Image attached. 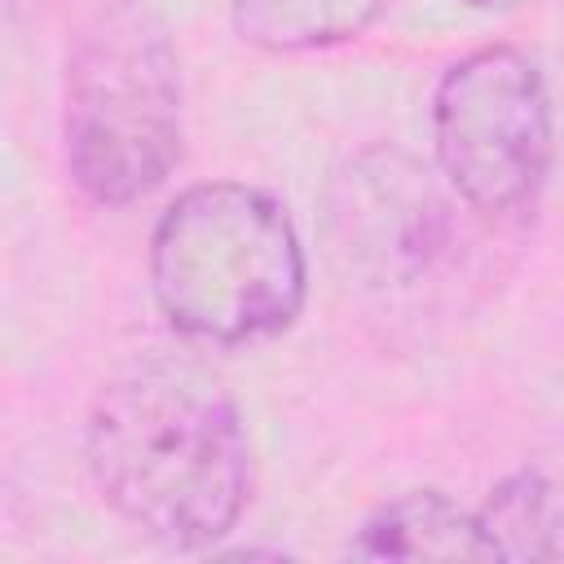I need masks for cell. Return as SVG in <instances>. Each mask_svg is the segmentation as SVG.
<instances>
[{"label":"cell","mask_w":564,"mask_h":564,"mask_svg":"<svg viewBox=\"0 0 564 564\" xmlns=\"http://www.w3.org/2000/svg\"><path fill=\"white\" fill-rule=\"evenodd\" d=\"M361 560H489L498 555L480 516L445 494H405L383 502L348 542Z\"/></svg>","instance_id":"6"},{"label":"cell","mask_w":564,"mask_h":564,"mask_svg":"<svg viewBox=\"0 0 564 564\" xmlns=\"http://www.w3.org/2000/svg\"><path fill=\"white\" fill-rule=\"evenodd\" d=\"M335 264L361 286H401L427 273L445 247V207L427 172L397 154L370 150L352 159L326 207Z\"/></svg>","instance_id":"5"},{"label":"cell","mask_w":564,"mask_h":564,"mask_svg":"<svg viewBox=\"0 0 564 564\" xmlns=\"http://www.w3.org/2000/svg\"><path fill=\"white\" fill-rule=\"evenodd\" d=\"M432 4H445L449 13H507V9H520L529 0H432Z\"/></svg>","instance_id":"9"},{"label":"cell","mask_w":564,"mask_h":564,"mask_svg":"<svg viewBox=\"0 0 564 564\" xmlns=\"http://www.w3.org/2000/svg\"><path fill=\"white\" fill-rule=\"evenodd\" d=\"M66 167L101 207L145 198L181 159V66L137 0L101 4L75 35L62 110Z\"/></svg>","instance_id":"3"},{"label":"cell","mask_w":564,"mask_h":564,"mask_svg":"<svg viewBox=\"0 0 564 564\" xmlns=\"http://www.w3.org/2000/svg\"><path fill=\"white\" fill-rule=\"evenodd\" d=\"M432 141L445 181L467 207L485 216L520 212L551 167V97L542 70L507 44L467 53L436 84Z\"/></svg>","instance_id":"4"},{"label":"cell","mask_w":564,"mask_h":564,"mask_svg":"<svg viewBox=\"0 0 564 564\" xmlns=\"http://www.w3.org/2000/svg\"><path fill=\"white\" fill-rule=\"evenodd\" d=\"M383 0H234V26L247 44L295 53L361 35Z\"/></svg>","instance_id":"7"},{"label":"cell","mask_w":564,"mask_h":564,"mask_svg":"<svg viewBox=\"0 0 564 564\" xmlns=\"http://www.w3.org/2000/svg\"><path fill=\"white\" fill-rule=\"evenodd\" d=\"M480 524L498 555L555 560L564 555V480L524 467L494 489Z\"/></svg>","instance_id":"8"},{"label":"cell","mask_w":564,"mask_h":564,"mask_svg":"<svg viewBox=\"0 0 564 564\" xmlns=\"http://www.w3.org/2000/svg\"><path fill=\"white\" fill-rule=\"evenodd\" d=\"M101 498L145 538L194 551L234 529L247 502V436L220 379L145 357L119 370L84 423Z\"/></svg>","instance_id":"1"},{"label":"cell","mask_w":564,"mask_h":564,"mask_svg":"<svg viewBox=\"0 0 564 564\" xmlns=\"http://www.w3.org/2000/svg\"><path fill=\"white\" fill-rule=\"evenodd\" d=\"M150 278L176 330L207 344H247L300 313L304 251L278 198L256 185L207 181L163 212Z\"/></svg>","instance_id":"2"}]
</instances>
